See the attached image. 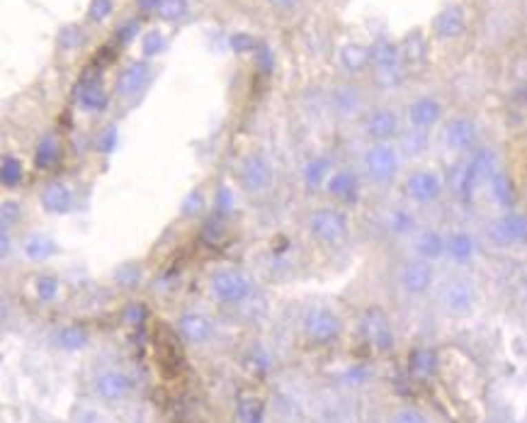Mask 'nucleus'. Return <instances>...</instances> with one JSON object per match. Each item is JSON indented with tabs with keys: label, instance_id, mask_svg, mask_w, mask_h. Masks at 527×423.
Returning a JSON list of instances; mask_svg holds the SVG:
<instances>
[{
	"label": "nucleus",
	"instance_id": "f257e3e1",
	"mask_svg": "<svg viewBox=\"0 0 527 423\" xmlns=\"http://www.w3.org/2000/svg\"><path fill=\"white\" fill-rule=\"evenodd\" d=\"M211 294L216 300L224 302V305H238V302L248 300L251 297V280L241 273V270L234 268H221L211 275Z\"/></svg>",
	"mask_w": 527,
	"mask_h": 423
},
{
	"label": "nucleus",
	"instance_id": "f03ea898",
	"mask_svg": "<svg viewBox=\"0 0 527 423\" xmlns=\"http://www.w3.org/2000/svg\"><path fill=\"white\" fill-rule=\"evenodd\" d=\"M364 171L367 178L377 185H389L399 176V154L389 144H374L364 154Z\"/></svg>",
	"mask_w": 527,
	"mask_h": 423
},
{
	"label": "nucleus",
	"instance_id": "7ed1b4c3",
	"mask_svg": "<svg viewBox=\"0 0 527 423\" xmlns=\"http://www.w3.org/2000/svg\"><path fill=\"white\" fill-rule=\"evenodd\" d=\"M486 234L493 246H515L527 243V214H520L515 209H506L501 217H496L486 227Z\"/></svg>",
	"mask_w": 527,
	"mask_h": 423
},
{
	"label": "nucleus",
	"instance_id": "20e7f679",
	"mask_svg": "<svg viewBox=\"0 0 527 423\" xmlns=\"http://www.w3.org/2000/svg\"><path fill=\"white\" fill-rule=\"evenodd\" d=\"M309 229H311L313 238H318L321 243H338L348 234V217L340 209L321 207L309 219Z\"/></svg>",
	"mask_w": 527,
	"mask_h": 423
},
{
	"label": "nucleus",
	"instance_id": "39448f33",
	"mask_svg": "<svg viewBox=\"0 0 527 423\" xmlns=\"http://www.w3.org/2000/svg\"><path fill=\"white\" fill-rule=\"evenodd\" d=\"M154 353L163 377L180 375V370H183V348H180L178 336L170 333L165 326H158V331L154 333Z\"/></svg>",
	"mask_w": 527,
	"mask_h": 423
},
{
	"label": "nucleus",
	"instance_id": "423d86ee",
	"mask_svg": "<svg viewBox=\"0 0 527 423\" xmlns=\"http://www.w3.org/2000/svg\"><path fill=\"white\" fill-rule=\"evenodd\" d=\"M404 192L415 205H433L442 195V180L435 171L418 168V171L409 173V178L404 180Z\"/></svg>",
	"mask_w": 527,
	"mask_h": 423
},
{
	"label": "nucleus",
	"instance_id": "0eeeda50",
	"mask_svg": "<svg viewBox=\"0 0 527 423\" xmlns=\"http://www.w3.org/2000/svg\"><path fill=\"white\" fill-rule=\"evenodd\" d=\"M275 180V171H272L270 161L262 154H248L241 163V185L251 195H260Z\"/></svg>",
	"mask_w": 527,
	"mask_h": 423
},
{
	"label": "nucleus",
	"instance_id": "6e6552de",
	"mask_svg": "<svg viewBox=\"0 0 527 423\" xmlns=\"http://www.w3.org/2000/svg\"><path fill=\"white\" fill-rule=\"evenodd\" d=\"M362 333L377 351H391L394 348V329L389 316L379 307H369L362 314Z\"/></svg>",
	"mask_w": 527,
	"mask_h": 423
},
{
	"label": "nucleus",
	"instance_id": "1a4fd4ad",
	"mask_svg": "<svg viewBox=\"0 0 527 423\" xmlns=\"http://www.w3.org/2000/svg\"><path fill=\"white\" fill-rule=\"evenodd\" d=\"M476 302V292L474 285L464 278H455L442 287V307H445L447 314L452 316H464L474 309Z\"/></svg>",
	"mask_w": 527,
	"mask_h": 423
},
{
	"label": "nucleus",
	"instance_id": "9d476101",
	"mask_svg": "<svg viewBox=\"0 0 527 423\" xmlns=\"http://www.w3.org/2000/svg\"><path fill=\"white\" fill-rule=\"evenodd\" d=\"M304 326H307L309 338L316 343L335 341L340 336V329H343L338 316L333 314L331 309H326V307H313L307 314V319H304Z\"/></svg>",
	"mask_w": 527,
	"mask_h": 423
},
{
	"label": "nucleus",
	"instance_id": "9b49d317",
	"mask_svg": "<svg viewBox=\"0 0 527 423\" xmlns=\"http://www.w3.org/2000/svg\"><path fill=\"white\" fill-rule=\"evenodd\" d=\"M445 141L455 151H471L479 141V130L469 117H455L445 124Z\"/></svg>",
	"mask_w": 527,
	"mask_h": 423
},
{
	"label": "nucleus",
	"instance_id": "f8f14e48",
	"mask_svg": "<svg viewBox=\"0 0 527 423\" xmlns=\"http://www.w3.org/2000/svg\"><path fill=\"white\" fill-rule=\"evenodd\" d=\"M433 265L428 263V260H411V263H406L404 268H401V287L406 289L409 294H423L430 289V285H433Z\"/></svg>",
	"mask_w": 527,
	"mask_h": 423
},
{
	"label": "nucleus",
	"instance_id": "ddd939ff",
	"mask_svg": "<svg viewBox=\"0 0 527 423\" xmlns=\"http://www.w3.org/2000/svg\"><path fill=\"white\" fill-rule=\"evenodd\" d=\"M364 130H367L369 139H374L377 144H386V141L399 134V117L386 107L374 110V112H369L367 122H364Z\"/></svg>",
	"mask_w": 527,
	"mask_h": 423
},
{
	"label": "nucleus",
	"instance_id": "4468645a",
	"mask_svg": "<svg viewBox=\"0 0 527 423\" xmlns=\"http://www.w3.org/2000/svg\"><path fill=\"white\" fill-rule=\"evenodd\" d=\"M175 331H178L180 341L183 343H192V346H197V343L209 341L211 333H214V324L202 314H185V316H180Z\"/></svg>",
	"mask_w": 527,
	"mask_h": 423
},
{
	"label": "nucleus",
	"instance_id": "2eb2a0df",
	"mask_svg": "<svg viewBox=\"0 0 527 423\" xmlns=\"http://www.w3.org/2000/svg\"><path fill=\"white\" fill-rule=\"evenodd\" d=\"M413 251L420 260H437L440 256H445V236L437 229H418L413 234Z\"/></svg>",
	"mask_w": 527,
	"mask_h": 423
},
{
	"label": "nucleus",
	"instance_id": "dca6fc26",
	"mask_svg": "<svg viewBox=\"0 0 527 423\" xmlns=\"http://www.w3.org/2000/svg\"><path fill=\"white\" fill-rule=\"evenodd\" d=\"M151 78V66L146 61H134L119 73L117 78V93L122 98H132L138 90H143V85L149 83Z\"/></svg>",
	"mask_w": 527,
	"mask_h": 423
},
{
	"label": "nucleus",
	"instance_id": "f3484780",
	"mask_svg": "<svg viewBox=\"0 0 527 423\" xmlns=\"http://www.w3.org/2000/svg\"><path fill=\"white\" fill-rule=\"evenodd\" d=\"M132 389V380L124 375L122 370H107L98 377L95 382V392L105 399V402H119L124 399Z\"/></svg>",
	"mask_w": 527,
	"mask_h": 423
},
{
	"label": "nucleus",
	"instance_id": "a211bd4d",
	"mask_svg": "<svg viewBox=\"0 0 527 423\" xmlns=\"http://www.w3.org/2000/svg\"><path fill=\"white\" fill-rule=\"evenodd\" d=\"M73 205V192L66 183L61 180H52L46 183L44 190H41V207H44L49 214H66Z\"/></svg>",
	"mask_w": 527,
	"mask_h": 423
},
{
	"label": "nucleus",
	"instance_id": "6ab92c4d",
	"mask_svg": "<svg viewBox=\"0 0 527 423\" xmlns=\"http://www.w3.org/2000/svg\"><path fill=\"white\" fill-rule=\"evenodd\" d=\"M326 187L340 202H355L360 197V178L353 171H335L328 178Z\"/></svg>",
	"mask_w": 527,
	"mask_h": 423
},
{
	"label": "nucleus",
	"instance_id": "aec40b11",
	"mask_svg": "<svg viewBox=\"0 0 527 423\" xmlns=\"http://www.w3.org/2000/svg\"><path fill=\"white\" fill-rule=\"evenodd\" d=\"M466 17H464V8L462 6H450L435 17L433 27H435V34L440 39H455L464 32Z\"/></svg>",
	"mask_w": 527,
	"mask_h": 423
},
{
	"label": "nucleus",
	"instance_id": "412c9836",
	"mask_svg": "<svg viewBox=\"0 0 527 423\" xmlns=\"http://www.w3.org/2000/svg\"><path fill=\"white\" fill-rule=\"evenodd\" d=\"M442 114V105L437 103L435 98H418L409 110V117H411V124H413L415 130H428L433 124L440 119Z\"/></svg>",
	"mask_w": 527,
	"mask_h": 423
},
{
	"label": "nucleus",
	"instance_id": "4be33fe9",
	"mask_svg": "<svg viewBox=\"0 0 527 423\" xmlns=\"http://www.w3.org/2000/svg\"><path fill=\"white\" fill-rule=\"evenodd\" d=\"M476 253V241L469 231H452L445 236V256H450L455 263H469Z\"/></svg>",
	"mask_w": 527,
	"mask_h": 423
},
{
	"label": "nucleus",
	"instance_id": "5701e85b",
	"mask_svg": "<svg viewBox=\"0 0 527 423\" xmlns=\"http://www.w3.org/2000/svg\"><path fill=\"white\" fill-rule=\"evenodd\" d=\"M384 227L391 236H411V234L418 231V222H415V214L409 207H391L384 214Z\"/></svg>",
	"mask_w": 527,
	"mask_h": 423
},
{
	"label": "nucleus",
	"instance_id": "b1692460",
	"mask_svg": "<svg viewBox=\"0 0 527 423\" xmlns=\"http://www.w3.org/2000/svg\"><path fill=\"white\" fill-rule=\"evenodd\" d=\"M471 171H474L476 180L479 183H491L496 173H501V165H498V156L491 149H479L474 151V156L469 158Z\"/></svg>",
	"mask_w": 527,
	"mask_h": 423
},
{
	"label": "nucleus",
	"instance_id": "393cba45",
	"mask_svg": "<svg viewBox=\"0 0 527 423\" xmlns=\"http://www.w3.org/2000/svg\"><path fill=\"white\" fill-rule=\"evenodd\" d=\"M401 59V49L389 39H377L369 47V63L377 68H394Z\"/></svg>",
	"mask_w": 527,
	"mask_h": 423
},
{
	"label": "nucleus",
	"instance_id": "a878e982",
	"mask_svg": "<svg viewBox=\"0 0 527 423\" xmlns=\"http://www.w3.org/2000/svg\"><path fill=\"white\" fill-rule=\"evenodd\" d=\"M22 253H25L30 260H46L56 253V243L46 236V234H30V236H25V241H22Z\"/></svg>",
	"mask_w": 527,
	"mask_h": 423
},
{
	"label": "nucleus",
	"instance_id": "bb28decb",
	"mask_svg": "<svg viewBox=\"0 0 527 423\" xmlns=\"http://www.w3.org/2000/svg\"><path fill=\"white\" fill-rule=\"evenodd\" d=\"M78 100L85 110H103L107 105V95L100 88L98 78H90V73H85V81L78 88Z\"/></svg>",
	"mask_w": 527,
	"mask_h": 423
},
{
	"label": "nucleus",
	"instance_id": "cd10ccee",
	"mask_svg": "<svg viewBox=\"0 0 527 423\" xmlns=\"http://www.w3.org/2000/svg\"><path fill=\"white\" fill-rule=\"evenodd\" d=\"M476 185H479V180H476L474 171H471L469 161H466V163H462L459 168L452 173V190H455L457 200L469 202L471 195H474V190H476Z\"/></svg>",
	"mask_w": 527,
	"mask_h": 423
},
{
	"label": "nucleus",
	"instance_id": "c85d7f7f",
	"mask_svg": "<svg viewBox=\"0 0 527 423\" xmlns=\"http://www.w3.org/2000/svg\"><path fill=\"white\" fill-rule=\"evenodd\" d=\"M491 192H493V200L498 202V205L503 207V209H513L517 202V190L515 185H513L510 176L508 173H496L491 180Z\"/></svg>",
	"mask_w": 527,
	"mask_h": 423
},
{
	"label": "nucleus",
	"instance_id": "c756f323",
	"mask_svg": "<svg viewBox=\"0 0 527 423\" xmlns=\"http://www.w3.org/2000/svg\"><path fill=\"white\" fill-rule=\"evenodd\" d=\"M87 341H90V336L83 326H63L56 333V346L63 351H81L87 346Z\"/></svg>",
	"mask_w": 527,
	"mask_h": 423
},
{
	"label": "nucleus",
	"instance_id": "7c9ffc66",
	"mask_svg": "<svg viewBox=\"0 0 527 423\" xmlns=\"http://www.w3.org/2000/svg\"><path fill=\"white\" fill-rule=\"evenodd\" d=\"M437 367V355L435 351H430V348H418V351L411 353V372L420 380L430 377L435 372Z\"/></svg>",
	"mask_w": 527,
	"mask_h": 423
},
{
	"label": "nucleus",
	"instance_id": "2f4dec72",
	"mask_svg": "<svg viewBox=\"0 0 527 423\" xmlns=\"http://www.w3.org/2000/svg\"><path fill=\"white\" fill-rule=\"evenodd\" d=\"M328 173H331V161H328L326 156H318V158H311L307 165H304L302 176L309 187H318V185H323Z\"/></svg>",
	"mask_w": 527,
	"mask_h": 423
},
{
	"label": "nucleus",
	"instance_id": "473e14b6",
	"mask_svg": "<svg viewBox=\"0 0 527 423\" xmlns=\"http://www.w3.org/2000/svg\"><path fill=\"white\" fill-rule=\"evenodd\" d=\"M340 63H343L348 71H360L369 63V49L360 47V44H345L340 49Z\"/></svg>",
	"mask_w": 527,
	"mask_h": 423
},
{
	"label": "nucleus",
	"instance_id": "72a5a7b5",
	"mask_svg": "<svg viewBox=\"0 0 527 423\" xmlns=\"http://www.w3.org/2000/svg\"><path fill=\"white\" fill-rule=\"evenodd\" d=\"M34 161H37L39 168H52V165L59 161V141L54 139L52 134L41 136V141L37 144Z\"/></svg>",
	"mask_w": 527,
	"mask_h": 423
},
{
	"label": "nucleus",
	"instance_id": "f704fd0d",
	"mask_svg": "<svg viewBox=\"0 0 527 423\" xmlns=\"http://www.w3.org/2000/svg\"><path fill=\"white\" fill-rule=\"evenodd\" d=\"M0 180L6 187H15L22 180V163L17 156L6 154L0 158Z\"/></svg>",
	"mask_w": 527,
	"mask_h": 423
},
{
	"label": "nucleus",
	"instance_id": "c9c22d12",
	"mask_svg": "<svg viewBox=\"0 0 527 423\" xmlns=\"http://www.w3.org/2000/svg\"><path fill=\"white\" fill-rule=\"evenodd\" d=\"M401 59H404L406 63H420L425 59V39L423 34H418V32H413V34H409L404 39V44H401Z\"/></svg>",
	"mask_w": 527,
	"mask_h": 423
},
{
	"label": "nucleus",
	"instance_id": "e433bc0d",
	"mask_svg": "<svg viewBox=\"0 0 527 423\" xmlns=\"http://www.w3.org/2000/svg\"><path fill=\"white\" fill-rule=\"evenodd\" d=\"M187 12V0H161L158 17L165 22H178Z\"/></svg>",
	"mask_w": 527,
	"mask_h": 423
},
{
	"label": "nucleus",
	"instance_id": "4c0bfd02",
	"mask_svg": "<svg viewBox=\"0 0 527 423\" xmlns=\"http://www.w3.org/2000/svg\"><path fill=\"white\" fill-rule=\"evenodd\" d=\"M34 289L41 302H52L59 294V280L54 278V275H39L34 282Z\"/></svg>",
	"mask_w": 527,
	"mask_h": 423
},
{
	"label": "nucleus",
	"instance_id": "58836bf2",
	"mask_svg": "<svg viewBox=\"0 0 527 423\" xmlns=\"http://www.w3.org/2000/svg\"><path fill=\"white\" fill-rule=\"evenodd\" d=\"M81 41H83V32L78 25H66L61 27V32H59V47L66 49V52H71V49H78L81 47Z\"/></svg>",
	"mask_w": 527,
	"mask_h": 423
},
{
	"label": "nucleus",
	"instance_id": "ea45409f",
	"mask_svg": "<svg viewBox=\"0 0 527 423\" xmlns=\"http://www.w3.org/2000/svg\"><path fill=\"white\" fill-rule=\"evenodd\" d=\"M335 105L343 114H350L355 107H358V90L350 88V85H343V88L335 90Z\"/></svg>",
	"mask_w": 527,
	"mask_h": 423
},
{
	"label": "nucleus",
	"instance_id": "a19ab883",
	"mask_svg": "<svg viewBox=\"0 0 527 423\" xmlns=\"http://www.w3.org/2000/svg\"><path fill=\"white\" fill-rule=\"evenodd\" d=\"M183 214L185 217H200L202 212H205V197H202L200 190H192L187 192V197L183 200Z\"/></svg>",
	"mask_w": 527,
	"mask_h": 423
},
{
	"label": "nucleus",
	"instance_id": "79ce46f5",
	"mask_svg": "<svg viewBox=\"0 0 527 423\" xmlns=\"http://www.w3.org/2000/svg\"><path fill=\"white\" fill-rule=\"evenodd\" d=\"M22 217V207L17 205L15 200H6L3 207H0V222H3V229H10L12 224H17Z\"/></svg>",
	"mask_w": 527,
	"mask_h": 423
},
{
	"label": "nucleus",
	"instance_id": "37998d69",
	"mask_svg": "<svg viewBox=\"0 0 527 423\" xmlns=\"http://www.w3.org/2000/svg\"><path fill=\"white\" fill-rule=\"evenodd\" d=\"M425 146H428V136L423 134V130L409 132V134L404 136V149H406V154L409 156H418Z\"/></svg>",
	"mask_w": 527,
	"mask_h": 423
},
{
	"label": "nucleus",
	"instance_id": "c03bdc74",
	"mask_svg": "<svg viewBox=\"0 0 527 423\" xmlns=\"http://www.w3.org/2000/svg\"><path fill=\"white\" fill-rule=\"evenodd\" d=\"M114 278H117V282L122 285V287H134V285L138 282V278H141V270H138L136 263H127L117 270Z\"/></svg>",
	"mask_w": 527,
	"mask_h": 423
},
{
	"label": "nucleus",
	"instance_id": "a18cd8bd",
	"mask_svg": "<svg viewBox=\"0 0 527 423\" xmlns=\"http://www.w3.org/2000/svg\"><path fill=\"white\" fill-rule=\"evenodd\" d=\"M112 12V0H90V8H87V15L92 22H103L110 17Z\"/></svg>",
	"mask_w": 527,
	"mask_h": 423
},
{
	"label": "nucleus",
	"instance_id": "49530a36",
	"mask_svg": "<svg viewBox=\"0 0 527 423\" xmlns=\"http://www.w3.org/2000/svg\"><path fill=\"white\" fill-rule=\"evenodd\" d=\"M163 44H165L163 34H161L158 30H151L149 34L143 37V54H146V56H156V54L163 49Z\"/></svg>",
	"mask_w": 527,
	"mask_h": 423
},
{
	"label": "nucleus",
	"instance_id": "de8ad7c7",
	"mask_svg": "<svg viewBox=\"0 0 527 423\" xmlns=\"http://www.w3.org/2000/svg\"><path fill=\"white\" fill-rule=\"evenodd\" d=\"M231 207H234V195H231L229 187L221 185V187H219V192H216L214 212H216V214H229Z\"/></svg>",
	"mask_w": 527,
	"mask_h": 423
},
{
	"label": "nucleus",
	"instance_id": "09e8293b",
	"mask_svg": "<svg viewBox=\"0 0 527 423\" xmlns=\"http://www.w3.org/2000/svg\"><path fill=\"white\" fill-rule=\"evenodd\" d=\"M258 44L256 39H253L251 34H234L231 37V49H234L236 54H246V52H253Z\"/></svg>",
	"mask_w": 527,
	"mask_h": 423
},
{
	"label": "nucleus",
	"instance_id": "8fccbe9b",
	"mask_svg": "<svg viewBox=\"0 0 527 423\" xmlns=\"http://www.w3.org/2000/svg\"><path fill=\"white\" fill-rule=\"evenodd\" d=\"M391 423H428V421H425L423 413L415 411V409H401Z\"/></svg>",
	"mask_w": 527,
	"mask_h": 423
},
{
	"label": "nucleus",
	"instance_id": "3c124183",
	"mask_svg": "<svg viewBox=\"0 0 527 423\" xmlns=\"http://www.w3.org/2000/svg\"><path fill=\"white\" fill-rule=\"evenodd\" d=\"M377 81L382 83V85H394V83H399V68H379V76Z\"/></svg>",
	"mask_w": 527,
	"mask_h": 423
},
{
	"label": "nucleus",
	"instance_id": "603ef678",
	"mask_svg": "<svg viewBox=\"0 0 527 423\" xmlns=\"http://www.w3.org/2000/svg\"><path fill=\"white\" fill-rule=\"evenodd\" d=\"M205 238L209 243H219L221 238H224V234H221V227H219V222H209L205 227Z\"/></svg>",
	"mask_w": 527,
	"mask_h": 423
},
{
	"label": "nucleus",
	"instance_id": "864d4df0",
	"mask_svg": "<svg viewBox=\"0 0 527 423\" xmlns=\"http://www.w3.org/2000/svg\"><path fill=\"white\" fill-rule=\"evenodd\" d=\"M136 30H138V22H132V25H124L122 30L117 32V39L122 41V44H127V41H132V39H134V34H136Z\"/></svg>",
	"mask_w": 527,
	"mask_h": 423
},
{
	"label": "nucleus",
	"instance_id": "5fc2aeb1",
	"mask_svg": "<svg viewBox=\"0 0 527 423\" xmlns=\"http://www.w3.org/2000/svg\"><path fill=\"white\" fill-rule=\"evenodd\" d=\"M114 134H117V130L114 127H107V130L103 132V139H100V149L103 151H110L114 146Z\"/></svg>",
	"mask_w": 527,
	"mask_h": 423
},
{
	"label": "nucleus",
	"instance_id": "6e6d98bb",
	"mask_svg": "<svg viewBox=\"0 0 527 423\" xmlns=\"http://www.w3.org/2000/svg\"><path fill=\"white\" fill-rule=\"evenodd\" d=\"M161 0H138V8L141 12H158Z\"/></svg>",
	"mask_w": 527,
	"mask_h": 423
},
{
	"label": "nucleus",
	"instance_id": "4d7b16f0",
	"mask_svg": "<svg viewBox=\"0 0 527 423\" xmlns=\"http://www.w3.org/2000/svg\"><path fill=\"white\" fill-rule=\"evenodd\" d=\"M127 319L129 321H141L143 319V307H138V305L127 307Z\"/></svg>",
	"mask_w": 527,
	"mask_h": 423
},
{
	"label": "nucleus",
	"instance_id": "13d9d810",
	"mask_svg": "<svg viewBox=\"0 0 527 423\" xmlns=\"http://www.w3.org/2000/svg\"><path fill=\"white\" fill-rule=\"evenodd\" d=\"M0 248H3V258H6L8 253H10V236H8V229H3V234H0Z\"/></svg>",
	"mask_w": 527,
	"mask_h": 423
},
{
	"label": "nucleus",
	"instance_id": "bf43d9fd",
	"mask_svg": "<svg viewBox=\"0 0 527 423\" xmlns=\"http://www.w3.org/2000/svg\"><path fill=\"white\" fill-rule=\"evenodd\" d=\"M98 61H114V49H110V47H105V49H100L98 52Z\"/></svg>",
	"mask_w": 527,
	"mask_h": 423
},
{
	"label": "nucleus",
	"instance_id": "052dcab7",
	"mask_svg": "<svg viewBox=\"0 0 527 423\" xmlns=\"http://www.w3.org/2000/svg\"><path fill=\"white\" fill-rule=\"evenodd\" d=\"M270 3H272L275 8H282V10H285V8H292L294 3H297V0H270Z\"/></svg>",
	"mask_w": 527,
	"mask_h": 423
},
{
	"label": "nucleus",
	"instance_id": "680f3d73",
	"mask_svg": "<svg viewBox=\"0 0 527 423\" xmlns=\"http://www.w3.org/2000/svg\"><path fill=\"white\" fill-rule=\"evenodd\" d=\"M248 423H262V409H256V411L248 416Z\"/></svg>",
	"mask_w": 527,
	"mask_h": 423
},
{
	"label": "nucleus",
	"instance_id": "e2e57ef3",
	"mask_svg": "<svg viewBox=\"0 0 527 423\" xmlns=\"http://www.w3.org/2000/svg\"><path fill=\"white\" fill-rule=\"evenodd\" d=\"M525 294H527V285H525Z\"/></svg>",
	"mask_w": 527,
	"mask_h": 423
},
{
	"label": "nucleus",
	"instance_id": "0e129e2a",
	"mask_svg": "<svg viewBox=\"0 0 527 423\" xmlns=\"http://www.w3.org/2000/svg\"><path fill=\"white\" fill-rule=\"evenodd\" d=\"M525 190H527V187H525Z\"/></svg>",
	"mask_w": 527,
	"mask_h": 423
}]
</instances>
